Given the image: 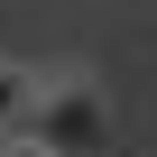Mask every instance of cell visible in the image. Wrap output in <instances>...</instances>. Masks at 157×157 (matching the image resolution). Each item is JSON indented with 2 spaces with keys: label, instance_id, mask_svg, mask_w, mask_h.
I'll return each instance as SVG.
<instances>
[{
  "label": "cell",
  "instance_id": "1",
  "mask_svg": "<svg viewBox=\"0 0 157 157\" xmlns=\"http://www.w3.org/2000/svg\"><path fill=\"white\" fill-rule=\"evenodd\" d=\"M19 139H37L46 157H102L111 148V93L93 83V74H46Z\"/></svg>",
  "mask_w": 157,
  "mask_h": 157
},
{
  "label": "cell",
  "instance_id": "2",
  "mask_svg": "<svg viewBox=\"0 0 157 157\" xmlns=\"http://www.w3.org/2000/svg\"><path fill=\"white\" fill-rule=\"evenodd\" d=\"M37 83H46L37 65H19V56H0V139H19V120H28V102H37Z\"/></svg>",
  "mask_w": 157,
  "mask_h": 157
},
{
  "label": "cell",
  "instance_id": "3",
  "mask_svg": "<svg viewBox=\"0 0 157 157\" xmlns=\"http://www.w3.org/2000/svg\"><path fill=\"white\" fill-rule=\"evenodd\" d=\"M0 157H46V148H37V139H0Z\"/></svg>",
  "mask_w": 157,
  "mask_h": 157
}]
</instances>
